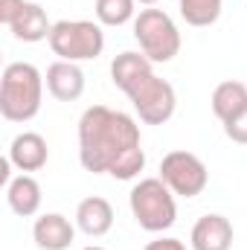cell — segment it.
<instances>
[{"label": "cell", "mask_w": 247, "mask_h": 250, "mask_svg": "<svg viewBox=\"0 0 247 250\" xmlns=\"http://www.w3.org/2000/svg\"><path fill=\"white\" fill-rule=\"evenodd\" d=\"M79 160L90 175L134 181L145 169L140 125L108 105H93L79 120Z\"/></svg>", "instance_id": "6da1fadb"}, {"label": "cell", "mask_w": 247, "mask_h": 250, "mask_svg": "<svg viewBox=\"0 0 247 250\" xmlns=\"http://www.w3.org/2000/svg\"><path fill=\"white\" fill-rule=\"evenodd\" d=\"M44 76L35 64L12 62L0 79V114L9 123H29L41 111Z\"/></svg>", "instance_id": "7a4b0ae2"}, {"label": "cell", "mask_w": 247, "mask_h": 250, "mask_svg": "<svg viewBox=\"0 0 247 250\" xmlns=\"http://www.w3.org/2000/svg\"><path fill=\"white\" fill-rule=\"evenodd\" d=\"M131 215L145 233H163L178 221L175 192L160 178H143L128 195Z\"/></svg>", "instance_id": "3957f363"}, {"label": "cell", "mask_w": 247, "mask_h": 250, "mask_svg": "<svg viewBox=\"0 0 247 250\" xmlns=\"http://www.w3.org/2000/svg\"><path fill=\"white\" fill-rule=\"evenodd\" d=\"M123 93L131 99L134 111L140 114V120L145 125H163L175 117V108H178V93L175 87L160 79L154 70H145L140 73L137 79H131L123 87Z\"/></svg>", "instance_id": "277c9868"}, {"label": "cell", "mask_w": 247, "mask_h": 250, "mask_svg": "<svg viewBox=\"0 0 247 250\" xmlns=\"http://www.w3.org/2000/svg\"><path fill=\"white\" fill-rule=\"evenodd\" d=\"M50 50L62 62H90L99 59L105 50V32L102 23L93 21H59L50 32Z\"/></svg>", "instance_id": "5b68a950"}, {"label": "cell", "mask_w": 247, "mask_h": 250, "mask_svg": "<svg viewBox=\"0 0 247 250\" xmlns=\"http://www.w3.org/2000/svg\"><path fill=\"white\" fill-rule=\"evenodd\" d=\"M134 38L140 53H145L154 64L172 62L181 53V32L163 9H143L134 18Z\"/></svg>", "instance_id": "8992f818"}, {"label": "cell", "mask_w": 247, "mask_h": 250, "mask_svg": "<svg viewBox=\"0 0 247 250\" xmlns=\"http://www.w3.org/2000/svg\"><path fill=\"white\" fill-rule=\"evenodd\" d=\"M160 181L181 198H198L209 184V172L198 154L175 148L160 160Z\"/></svg>", "instance_id": "52a82bcc"}, {"label": "cell", "mask_w": 247, "mask_h": 250, "mask_svg": "<svg viewBox=\"0 0 247 250\" xmlns=\"http://www.w3.org/2000/svg\"><path fill=\"white\" fill-rule=\"evenodd\" d=\"M233 239H236V233H233L230 218H224L218 212H206L195 221L189 245H192V250H230Z\"/></svg>", "instance_id": "ba28073f"}, {"label": "cell", "mask_w": 247, "mask_h": 250, "mask_svg": "<svg viewBox=\"0 0 247 250\" xmlns=\"http://www.w3.org/2000/svg\"><path fill=\"white\" fill-rule=\"evenodd\" d=\"M47 90L53 99L59 102H76L82 93H84V70L76 62H53L47 67Z\"/></svg>", "instance_id": "9c48e42d"}, {"label": "cell", "mask_w": 247, "mask_h": 250, "mask_svg": "<svg viewBox=\"0 0 247 250\" xmlns=\"http://www.w3.org/2000/svg\"><path fill=\"white\" fill-rule=\"evenodd\" d=\"M9 160L15 169H21L23 175L29 172H38L47 166L50 160V148H47V140L38 134V131H23L12 140L9 146Z\"/></svg>", "instance_id": "30bf717a"}, {"label": "cell", "mask_w": 247, "mask_h": 250, "mask_svg": "<svg viewBox=\"0 0 247 250\" xmlns=\"http://www.w3.org/2000/svg\"><path fill=\"white\" fill-rule=\"evenodd\" d=\"M76 227L90 236V239H102L105 233H111L114 227V207L108 198L102 195H90L76 207Z\"/></svg>", "instance_id": "8fae6325"}, {"label": "cell", "mask_w": 247, "mask_h": 250, "mask_svg": "<svg viewBox=\"0 0 247 250\" xmlns=\"http://www.w3.org/2000/svg\"><path fill=\"white\" fill-rule=\"evenodd\" d=\"M32 239L41 250H67L76 239V227L62 212H44L32 224Z\"/></svg>", "instance_id": "7c38bea8"}, {"label": "cell", "mask_w": 247, "mask_h": 250, "mask_svg": "<svg viewBox=\"0 0 247 250\" xmlns=\"http://www.w3.org/2000/svg\"><path fill=\"white\" fill-rule=\"evenodd\" d=\"M9 29H12V35L18 38V41H23V44H38V41H44V38H50V32H53V23H50V18H47V12L38 6V3H23V9L15 15V21L9 23Z\"/></svg>", "instance_id": "4fadbf2b"}, {"label": "cell", "mask_w": 247, "mask_h": 250, "mask_svg": "<svg viewBox=\"0 0 247 250\" xmlns=\"http://www.w3.org/2000/svg\"><path fill=\"white\" fill-rule=\"evenodd\" d=\"M6 201L12 207L15 215L21 218H32L38 209H41V184L32 178V175H18L6 184Z\"/></svg>", "instance_id": "5bb4252c"}, {"label": "cell", "mask_w": 247, "mask_h": 250, "mask_svg": "<svg viewBox=\"0 0 247 250\" xmlns=\"http://www.w3.org/2000/svg\"><path fill=\"white\" fill-rule=\"evenodd\" d=\"M209 105H212V114H215L221 123L233 120L236 114H242L247 108V84L245 82H236V79L221 82V84L212 90Z\"/></svg>", "instance_id": "9a60e30c"}, {"label": "cell", "mask_w": 247, "mask_h": 250, "mask_svg": "<svg viewBox=\"0 0 247 250\" xmlns=\"http://www.w3.org/2000/svg\"><path fill=\"white\" fill-rule=\"evenodd\" d=\"M145 70H154V62H151L145 53L125 50V53H120V56L111 62V82L123 90L131 79H137V76H140V73H145Z\"/></svg>", "instance_id": "2e32d148"}, {"label": "cell", "mask_w": 247, "mask_h": 250, "mask_svg": "<svg viewBox=\"0 0 247 250\" xmlns=\"http://www.w3.org/2000/svg\"><path fill=\"white\" fill-rule=\"evenodd\" d=\"M181 6V18L189 26H212L221 18V6L224 0H178Z\"/></svg>", "instance_id": "e0dca14e"}, {"label": "cell", "mask_w": 247, "mask_h": 250, "mask_svg": "<svg viewBox=\"0 0 247 250\" xmlns=\"http://www.w3.org/2000/svg\"><path fill=\"white\" fill-rule=\"evenodd\" d=\"M137 18V0H96V21L102 26H125Z\"/></svg>", "instance_id": "ac0fdd59"}, {"label": "cell", "mask_w": 247, "mask_h": 250, "mask_svg": "<svg viewBox=\"0 0 247 250\" xmlns=\"http://www.w3.org/2000/svg\"><path fill=\"white\" fill-rule=\"evenodd\" d=\"M224 134H227L233 143L247 146V108L242 111V114H236L233 120H227V123H224Z\"/></svg>", "instance_id": "d6986e66"}, {"label": "cell", "mask_w": 247, "mask_h": 250, "mask_svg": "<svg viewBox=\"0 0 247 250\" xmlns=\"http://www.w3.org/2000/svg\"><path fill=\"white\" fill-rule=\"evenodd\" d=\"M23 3H26V0H0V21L9 26V23L15 21V15L23 9Z\"/></svg>", "instance_id": "ffe728a7"}, {"label": "cell", "mask_w": 247, "mask_h": 250, "mask_svg": "<svg viewBox=\"0 0 247 250\" xmlns=\"http://www.w3.org/2000/svg\"><path fill=\"white\" fill-rule=\"evenodd\" d=\"M143 250H186V245L181 242V239H169V236H163V239L148 242Z\"/></svg>", "instance_id": "44dd1931"}, {"label": "cell", "mask_w": 247, "mask_h": 250, "mask_svg": "<svg viewBox=\"0 0 247 250\" xmlns=\"http://www.w3.org/2000/svg\"><path fill=\"white\" fill-rule=\"evenodd\" d=\"M137 3H143V6H154L157 0H137Z\"/></svg>", "instance_id": "7402d4cb"}, {"label": "cell", "mask_w": 247, "mask_h": 250, "mask_svg": "<svg viewBox=\"0 0 247 250\" xmlns=\"http://www.w3.org/2000/svg\"><path fill=\"white\" fill-rule=\"evenodd\" d=\"M82 250H105V248H99V245H87V248H82Z\"/></svg>", "instance_id": "603a6c76"}]
</instances>
